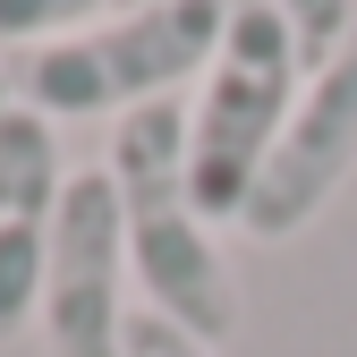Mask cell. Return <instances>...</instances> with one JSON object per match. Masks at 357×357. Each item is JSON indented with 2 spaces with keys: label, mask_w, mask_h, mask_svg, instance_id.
I'll return each mask as SVG.
<instances>
[{
  "label": "cell",
  "mask_w": 357,
  "mask_h": 357,
  "mask_svg": "<svg viewBox=\"0 0 357 357\" xmlns=\"http://www.w3.org/2000/svg\"><path fill=\"white\" fill-rule=\"evenodd\" d=\"M111 188H119V230H128V281L145 315L178 324L188 340L221 349L238 332V273L204 213L188 196V102H137L111 128Z\"/></svg>",
  "instance_id": "6da1fadb"
},
{
  "label": "cell",
  "mask_w": 357,
  "mask_h": 357,
  "mask_svg": "<svg viewBox=\"0 0 357 357\" xmlns=\"http://www.w3.org/2000/svg\"><path fill=\"white\" fill-rule=\"evenodd\" d=\"M230 0H145V9H111L102 26L60 34L9 68V94L43 119H102V111H137L170 102L188 77L213 68Z\"/></svg>",
  "instance_id": "7a4b0ae2"
},
{
  "label": "cell",
  "mask_w": 357,
  "mask_h": 357,
  "mask_svg": "<svg viewBox=\"0 0 357 357\" xmlns=\"http://www.w3.org/2000/svg\"><path fill=\"white\" fill-rule=\"evenodd\" d=\"M298 68H306V52H298V34L273 0H230L221 52L204 68V94L188 102V196L204 213V230L213 221L238 230V204L264 178V162H273L281 128L306 94Z\"/></svg>",
  "instance_id": "3957f363"
},
{
  "label": "cell",
  "mask_w": 357,
  "mask_h": 357,
  "mask_svg": "<svg viewBox=\"0 0 357 357\" xmlns=\"http://www.w3.org/2000/svg\"><path fill=\"white\" fill-rule=\"evenodd\" d=\"M128 230H119V188L111 170H77L60 221H52V264H43V357H128Z\"/></svg>",
  "instance_id": "277c9868"
},
{
  "label": "cell",
  "mask_w": 357,
  "mask_h": 357,
  "mask_svg": "<svg viewBox=\"0 0 357 357\" xmlns=\"http://www.w3.org/2000/svg\"><path fill=\"white\" fill-rule=\"evenodd\" d=\"M349 170H357V26H349V43L324 68H306V94H298V111L281 128V145H273L264 178L238 204V230L264 238V247L298 238L349 188Z\"/></svg>",
  "instance_id": "5b68a950"
},
{
  "label": "cell",
  "mask_w": 357,
  "mask_h": 357,
  "mask_svg": "<svg viewBox=\"0 0 357 357\" xmlns=\"http://www.w3.org/2000/svg\"><path fill=\"white\" fill-rule=\"evenodd\" d=\"M68 153L60 128L9 102L0 111V340L43 315V264H52V221L68 196Z\"/></svg>",
  "instance_id": "8992f818"
},
{
  "label": "cell",
  "mask_w": 357,
  "mask_h": 357,
  "mask_svg": "<svg viewBox=\"0 0 357 357\" xmlns=\"http://www.w3.org/2000/svg\"><path fill=\"white\" fill-rule=\"evenodd\" d=\"M119 0H0V52H43L60 34L102 26Z\"/></svg>",
  "instance_id": "52a82bcc"
},
{
  "label": "cell",
  "mask_w": 357,
  "mask_h": 357,
  "mask_svg": "<svg viewBox=\"0 0 357 357\" xmlns=\"http://www.w3.org/2000/svg\"><path fill=\"white\" fill-rule=\"evenodd\" d=\"M273 9L289 17V34H298L306 68H324L340 43H349V26H357V0H273Z\"/></svg>",
  "instance_id": "ba28073f"
},
{
  "label": "cell",
  "mask_w": 357,
  "mask_h": 357,
  "mask_svg": "<svg viewBox=\"0 0 357 357\" xmlns=\"http://www.w3.org/2000/svg\"><path fill=\"white\" fill-rule=\"evenodd\" d=\"M128 357H213V349H204V340H188L178 324H162V315H145V306H137V315H128Z\"/></svg>",
  "instance_id": "9c48e42d"
},
{
  "label": "cell",
  "mask_w": 357,
  "mask_h": 357,
  "mask_svg": "<svg viewBox=\"0 0 357 357\" xmlns=\"http://www.w3.org/2000/svg\"><path fill=\"white\" fill-rule=\"evenodd\" d=\"M9 102H17V94H9V68H0V111H9Z\"/></svg>",
  "instance_id": "30bf717a"
},
{
  "label": "cell",
  "mask_w": 357,
  "mask_h": 357,
  "mask_svg": "<svg viewBox=\"0 0 357 357\" xmlns=\"http://www.w3.org/2000/svg\"><path fill=\"white\" fill-rule=\"evenodd\" d=\"M119 9H145V0H119Z\"/></svg>",
  "instance_id": "8fae6325"
}]
</instances>
